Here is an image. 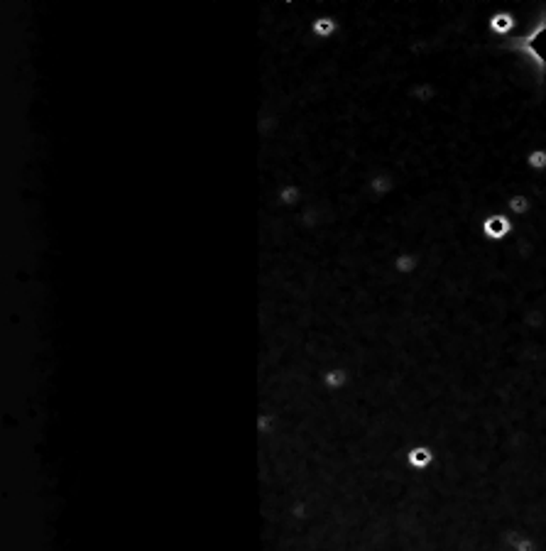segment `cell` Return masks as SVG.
<instances>
[{"label":"cell","instance_id":"obj_1","mask_svg":"<svg viewBox=\"0 0 546 551\" xmlns=\"http://www.w3.org/2000/svg\"><path fill=\"white\" fill-rule=\"evenodd\" d=\"M505 47L512 52H519L524 59H529L536 67V71H539V76L544 79L546 76V12L541 15V20L529 30V32L510 40Z\"/></svg>","mask_w":546,"mask_h":551},{"label":"cell","instance_id":"obj_2","mask_svg":"<svg viewBox=\"0 0 546 551\" xmlns=\"http://www.w3.org/2000/svg\"><path fill=\"white\" fill-rule=\"evenodd\" d=\"M510 231H512V223H510L505 216H490V218L483 221V233L488 238H492V240H500V238H505Z\"/></svg>","mask_w":546,"mask_h":551},{"label":"cell","instance_id":"obj_3","mask_svg":"<svg viewBox=\"0 0 546 551\" xmlns=\"http://www.w3.org/2000/svg\"><path fill=\"white\" fill-rule=\"evenodd\" d=\"M488 25H490V30L495 34H507L510 30L514 27V17L510 15L507 10H500V12H495V15L490 17V23H488Z\"/></svg>","mask_w":546,"mask_h":551},{"label":"cell","instance_id":"obj_4","mask_svg":"<svg viewBox=\"0 0 546 551\" xmlns=\"http://www.w3.org/2000/svg\"><path fill=\"white\" fill-rule=\"evenodd\" d=\"M334 30H336V23L331 17H318L316 23H314V32H316L318 37H329Z\"/></svg>","mask_w":546,"mask_h":551},{"label":"cell","instance_id":"obj_5","mask_svg":"<svg viewBox=\"0 0 546 551\" xmlns=\"http://www.w3.org/2000/svg\"><path fill=\"white\" fill-rule=\"evenodd\" d=\"M527 164H529L532 169H546V150L529 152V157H527Z\"/></svg>","mask_w":546,"mask_h":551},{"label":"cell","instance_id":"obj_6","mask_svg":"<svg viewBox=\"0 0 546 551\" xmlns=\"http://www.w3.org/2000/svg\"><path fill=\"white\" fill-rule=\"evenodd\" d=\"M507 203H510V211H512V214H517V216H522V214H527V211H529V201H527L524 196H512Z\"/></svg>","mask_w":546,"mask_h":551},{"label":"cell","instance_id":"obj_7","mask_svg":"<svg viewBox=\"0 0 546 551\" xmlns=\"http://www.w3.org/2000/svg\"><path fill=\"white\" fill-rule=\"evenodd\" d=\"M373 189H378V192H387V189H390V179H387V177H378V179L373 181Z\"/></svg>","mask_w":546,"mask_h":551},{"label":"cell","instance_id":"obj_8","mask_svg":"<svg viewBox=\"0 0 546 551\" xmlns=\"http://www.w3.org/2000/svg\"><path fill=\"white\" fill-rule=\"evenodd\" d=\"M414 262H417V260H414V258H409V255H402V260H400V270H412Z\"/></svg>","mask_w":546,"mask_h":551}]
</instances>
